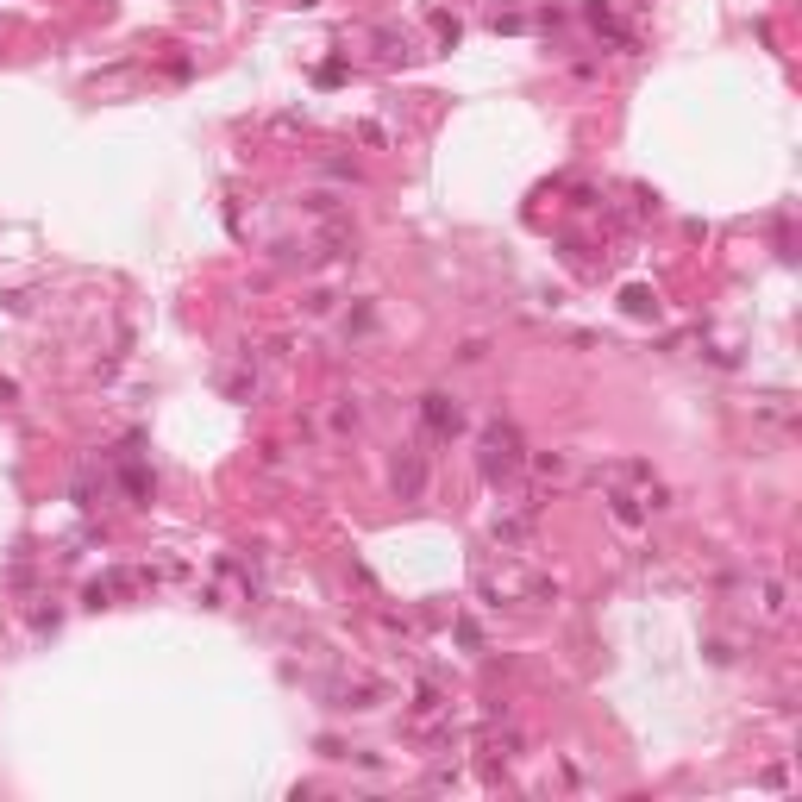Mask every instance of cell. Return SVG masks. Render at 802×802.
Listing matches in <instances>:
<instances>
[{
	"label": "cell",
	"mask_w": 802,
	"mask_h": 802,
	"mask_svg": "<svg viewBox=\"0 0 802 802\" xmlns=\"http://www.w3.org/2000/svg\"><path fill=\"white\" fill-rule=\"evenodd\" d=\"M514 470H521V433L489 427L483 433V477H514Z\"/></svg>",
	"instance_id": "cell-1"
},
{
	"label": "cell",
	"mask_w": 802,
	"mask_h": 802,
	"mask_svg": "<svg viewBox=\"0 0 802 802\" xmlns=\"http://www.w3.org/2000/svg\"><path fill=\"white\" fill-rule=\"evenodd\" d=\"M420 414H427V433H433V439H452V433H458L452 395H427V408H420Z\"/></svg>",
	"instance_id": "cell-2"
}]
</instances>
